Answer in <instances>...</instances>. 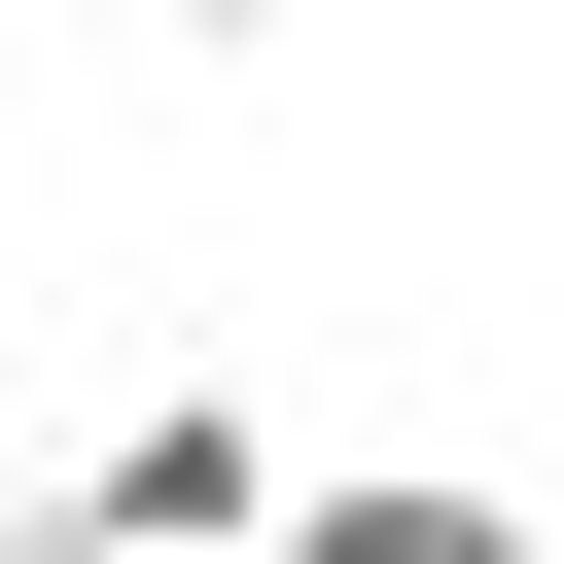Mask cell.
I'll return each instance as SVG.
<instances>
[{"instance_id":"6da1fadb","label":"cell","mask_w":564,"mask_h":564,"mask_svg":"<svg viewBox=\"0 0 564 564\" xmlns=\"http://www.w3.org/2000/svg\"><path fill=\"white\" fill-rule=\"evenodd\" d=\"M282 494H317L282 388H106V423L0 494V564H282Z\"/></svg>"},{"instance_id":"7a4b0ae2","label":"cell","mask_w":564,"mask_h":564,"mask_svg":"<svg viewBox=\"0 0 564 564\" xmlns=\"http://www.w3.org/2000/svg\"><path fill=\"white\" fill-rule=\"evenodd\" d=\"M282 564H564V529H529L494 458H317V494H282Z\"/></svg>"},{"instance_id":"3957f363","label":"cell","mask_w":564,"mask_h":564,"mask_svg":"<svg viewBox=\"0 0 564 564\" xmlns=\"http://www.w3.org/2000/svg\"><path fill=\"white\" fill-rule=\"evenodd\" d=\"M176 35H212V70H247V35H317V0H176Z\"/></svg>"},{"instance_id":"277c9868","label":"cell","mask_w":564,"mask_h":564,"mask_svg":"<svg viewBox=\"0 0 564 564\" xmlns=\"http://www.w3.org/2000/svg\"><path fill=\"white\" fill-rule=\"evenodd\" d=\"M529 529H564V494H529Z\"/></svg>"}]
</instances>
